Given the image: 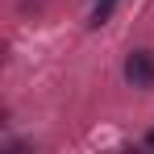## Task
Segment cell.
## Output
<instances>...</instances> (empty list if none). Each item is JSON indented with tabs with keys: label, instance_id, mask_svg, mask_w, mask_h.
<instances>
[{
	"label": "cell",
	"instance_id": "cell-3",
	"mask_svg": "<svg viewBox=\"0 0 154 154\" xmlns=\"http://www.w3.org/2000/svg\"><path fill=\"white\" fill-rule=\"evenodd\" d=\"M146 146H154V129H150V133H146Z\"/></svg>",
	"mask_w": 154,
	"mask_h": 154
},
{
	"label": "cell",
	"instance_id": "cell-1",
	"mask_svg": "<svg viewBox=\"0 0 154 154\" xmlns=\"http://www.w3.org/2000/svg\"><path fill=\"white\" fill-rule=\"evenodd\" d=\"M125 79L133 88H154V50H129Z\"/></svg>",
	"mask_w": 154,
	"mask_h": 154
},
{
	"label": "cell",
	"instance_id": "cell-2",
	"mask_svg": "<svg viewBox=\"0 0 154 154\" xmlns=\"http://www.w3.org/2000/svg\"><path fill=\"white\" fill-rule=\"evenodd\" d=\"M112 8H117V0H96V8H92V25L100 29L108 17H112Z\"/></svg>",
	"mask_w": 154,
	"mask_h": 154
}]
</instances>
